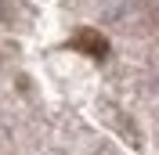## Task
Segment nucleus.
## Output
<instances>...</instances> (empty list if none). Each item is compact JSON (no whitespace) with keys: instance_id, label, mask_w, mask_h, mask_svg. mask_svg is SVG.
<instances>
[{"instance_id":"1","label":"nucleus","mask_w":159,"mask_h":155,"mask_svg":"<svg viewBox=\"0 0 159 155\" xmlns=\"http://www.w3.org/2000/svg\"><path fill=\"white\" fill-rule=\"evenodd\" d=\"M0 11H4V0H0Z\"/></svg>"}]
</instances>
